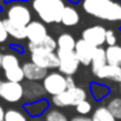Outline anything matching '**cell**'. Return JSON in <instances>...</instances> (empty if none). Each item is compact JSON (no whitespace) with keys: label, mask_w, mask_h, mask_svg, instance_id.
Masks as SVG:
<instances>
[{"label":"cell","mask_w":121,"mask_h":121,"mask_svg":"<svg viewBox=\"0 0 121 121\" xmlns=\"http://www.w3.org/2000/svg\"><path fill=\"white\" fill-rule=\"evenodd\" d=\"M22 69H24V73H25V79L31 82L43 81L46 78V76L48 74L47 69L40 68V66L35 65L31 61H26V63L22 64Z\"/></svg>","instance_id":"obj_14"},{"label":"cell","mask_w":121,"mask_h":121,"mask_svg":"<svg viewBox=\"0 0 121 121\" xmlns=\"http://www.w3.org/2000/svg\"><path fill=\"white\" fill-rule=\"evenodd\" d=\"M107 108L115 116L116 120H121V96H116L108 102Z\"/></svg>","instance_id":"obj_28"},{"label":"cell","mask_w":121,"mask_h":121,"mask_svg":"<svg viewBox=\"0 0 121 121\" xmlns=\"http://www.w3.org/2000/svg\"><path fill=\"white\" fill-rule=\"evenodd\" d=\"M117 35L112 29H107V35H105V44L107 47H112V46H117Z\"/></svg>","instance_id":"obj_30"},{"label":"cell","mask_w":121,"mask_h":121,"mask_svg":"<svg viewBox=\"0 0 121 121\" xmlns=\"http://www.w3.org/2000/svg\"><path fill=\"white\" fill-rule=\"evenodd\" d=\"M7 20L20 26L26 27L33 21V11L24 1H12L5 12Z\"/></svg>","instance_id":"obj_3"},{"label":"cell","mask_w":121,"mask_h":121,"mask_svg":"<svg viewBox=\"0 0 121 121\" xmlns=\"http://www.w3.org/2000/svg\"><path fill=\"white\" fill-rule=\"evenodd\" d=\"M105 35H107L105 27H103L102 25H92L82 31V39L94 47L99 48L105 44Z\"/></svg>","instance_id":"obj_9"},{"label":"cell","mask_w":121,"mask_h":121,"mask_svg":"<svg viewBox=\"0 0 121 121\" xmlns=\"http://www.w3.org/2000/svg\"><path fill=\"white\" fill-rule=\"evenodd\" d=\"M30 8L44 24H61V16L66 7L65 0H30Z\"/></svg>","instance_id":"obj_2"},{"label":"cell","mask_w":121,"mask_h":121,"mask_svg":"<svg viewBox=\"0 0 121 121\" xmlns=\"http://www.w3.org/2000/svg\"><path fill=\"white\" fill-rule=\"evenodd\" d=\"M18 66H21V63H20V57L17 56V53H13V52L3 53L1 69L4 72L11 70V69H14V68H18Z\"/></svg>","instance_id":"obj_22"},{"label":"cell","mask_w":121,"mask_h":121,"mask_svg":"<svg viewBox=\"0 0 121 121\" xmlns=\"http://www.w3.org/2000/svg\"><path fill=\"white\" fill-rule=\"evenodd\" d=\"M27 117L29 116L22 111L16 109V108H9V109L5 111L4 121H29Z\"/></svg>","instance_id":"obj_27"},{"label":"cell","mask_w":121,"mask_h":121,"mask_svg":"<svg viewBox=\"0 0 121 121\" xmlns=\"http://www.w3.org/2000/svg\"><path fill=\"white\" fill-rule=\"evenodd\" d=\"M90 94L91 96L94 98V100H102L104 98H107L108 95L111 94V90L109 87H107L105 85L102 83H98V82H92L90 85Z\"/></svg>","instance_id":"obj_23"},{"label":"cell","mask_w":121,"mask_h":121,"mask_svg":"<svg viewBox=\"0 0 121 121\" xmlns=\"http://www.w3.org/2000/svg\"><path fill=\"white\" fill-rule=\"evenodd\" d=\"M74 109H76V112L78 113L79 116H85V117H86L89 113H91L92 104L86 99V100H83V102H81L78 105H76V107H74Z\"/></svg>","instance_id":"obj_29"},{"label":"cell","mask_w":121,"mask_h":121,"mask_svg":"<svg viewBox=\"0 0 121 121\" xmlns=\"http://www.w3.org/2000/svg\"><path fill=\"white\" fill-rule=\"evenodd\" d=\"M95 77L98 79H107V81L121 83V66H115L107 64L104 68H102L95 74Z\"/></svg>","instance_id":"obj_15"},{"label":"cell","mask_w":121,"mask_h":121,"mask_svg":"<svg viewBox=\"0 0 121 121\" xmlns=\"http://www.w3.org/2000/svg\"><path fill=\"white\" fill-rule=\"evenodd\" d=\"M1 60H3V53L0 52V68H1Z\"/></svg>","instance_id":"obj_35"},{"label":"cell","mask_w":121,"mask_h":121,"mask_svg":"<svg viewBox=\"0 0 121 121\" xmlns=\"http://www.w3.org/2000/svg\"><path fill=\"white\" fill-rule=\"evenodd\" d=\"M90 118L91 121H117L115 116L109 112L107 105H99L98 108H95Z\"/></svg>","instance_id":"obj_21"},{"label":"cell","mask_w":121,"mask_h":121,"mask_svg":"<svg viewBox=\"0 0 121 121\" xmlns=\"http://www.w3.org/2000/svg\"><path fill=\"white\" fill-rule=\"evenodd\" d=\"M57 53V57H59V69L57 70L60 72L61 74H64L65 77H73L74 74L77 73L78 70L79 63L78 57H77L76 52L74 51H61V50H57L56 51Z\"/></svg>","instance_id":"obj_6"},{"label":"cell","mask_w":121,"mask_h":121,"mask_svg":"<svg viewBox=\"0 0 121 121\" xmlns=\"http://www.w3.org/2000/svg\"><path fill=\"white\" fill-rule=\"evenodd\" d=\"M34 121H43V120H38V118H37V120H34Z\"/></svg>","instance_id":"obj_37"},{"label":"cell","mask_w":121,"mask_h":121,"mask_svg":"<svg viewBox=\"0 0 121 121\" xmlns=\"http://www.w3.org/2000/svg\"><path fill=\"white\" fill-rule=\"evenodd\" d=\"M48 35L50 34H48L46 24L39 20H33L26 26V39L29 40V43H34V44L40 43Z\"/></svg>","instance_id":"obj_10"},{"label":"cell","mask_w":121,"mask_h":121,"mask_svg":"<svg viewBox=\"0 0 121 121\" xmlns=\"http://www.w3.org/2000/svg\"><path fill=\"white\" fill-rule=\"evenodd\" d=\"M95 51H96V47L91 46L90 43H87L86 40L81 39L77 40V44H76V52L77 57H78L79 63L85 66H89L91 65L92 63V59H94V55H95Z\"/></svg>","instance_id":"obj_11"},{"label":"cell","mask_w":121,"mask_h":121,"mask_svg":"<svg viewBox=\"0 0 121 121\" xmlns=\"http://www.w3.org/2000/svg\"><path fill=\"white\" fill-rule=\"evenodd\" d=\"M87 92L85 89L77 86L74 89L66 90L65 92L57 95V96H52L50 103L53 105V108H65V107H76L81 102L86 100Z\"/></svg>","instance_id":"obj_4"},{"label":"cell","mask_w":121,"mask_h":121,"mask_svg":"<svg viewBox=\"0 0 121 121\" xmlns=\"http://www.w3.org/2000/svg\"><path fill=\"white\" fill-rule=\"evenodd\" d=\"M24 99L25 103H33L37 100H42L46 96V90L43 87L42 83L39 82H31V81H26L24 83Z\"/></svg>","instance_id":"obj_12"},{"label":"cell","mask_w":121,"mask_h":121,"mask_svg":"<svg viewBox=\"0 0 121 121\" xmlns=\"http://www.w3.org/2000/svg\"><path fill=\"white\" fill-rule=\"evenodd\" d=\"M27 50L30 51V53L35 52V51H48V52H56L57 51V40L52 37L48 35L46 39H43L40 43H29Z\"/></svg>","instance_id":"obj_17"},{"label":"cell","mask_w":121,"mask_h":121,"mask_svg":"<svg viewBox=\"0 0 121 121\" xmlns=\"http://www.w3.org/2000/svg\"><path fill=\"white\" fill-rule=\"evenodd\" d=\"M4 117H5V111L0 105V121H4Z\"/></svg>","instance_id":"obj_34"},{"label":"cell","mask_w":121,"mask_h":121,"mask_svg":"<svg viewBox=\"0 0 121 121\" xmlns=\"http://www.w3.org/2000/svg\"><path fill=\"white\" fill-rule=\"evenodd\" d=\"M118 89H120V95H121V83H120V87H118Z\"/></svg>","instance_id":"obj_36"},{"label":"cell","mask_w":121,"mask_h":121,"mask_svg":"<svg viewBox=\"0 0 121 121\" xmlns=\"http://www.w3.org/2000/svg\"><path fill=\"white\" fill-rule=\"evenodd\" d=\"M24 83L0 79V99L8 103H18L24 99Z\"/></svg>","instance_id":"obj_7"},{"label":"cell","mask_w":121,"mask_h":121,"mask_svg":"<svg viewBox=\"0 0 121 121\" xmlns=\"http://www.w3.org/2000/svg\"><path fill=\"white\" fill-rule=\"evenodd\" d=\"M70 121H91V118L85 117V116H74Z\"/></svg>","instance_id":"obj_33"},{"label":"cell","mask_w":121,"mask_h":121,"mask_svg":"<svg viewBox=\"0 0 121 121\" xmlns=\"http://www.w3.org/2000/svg\"><path fill=\"white\" fill-rule=\"evenodd\" d=\"M107 64H108V61H107L105 48H103V47L96 48L95 55H94V59H92V63H91V72H92V74L95 76V74H96L102 68H104Z\"/></svg>","instance_id":"obj_19"},{"label":"cell","mask_w":121,"mask_h":121,"mask_svg":"<svg viewBox=\"0 0 121 121\" xmlns=\"http://www.w3.org/2000/svg\"><path fill=\"white\" fill-rule=\"evenodd\" d=\"M81 7L94 18L121 25V0H81Z\"/></svg>","instance_id":"obj_1"},{"label":"cell","mask_w":121,"mask_h":121,"mask_svg":"<svg viewBox=\"0 0 121 121\" xmlns=\"http://www.w3.org/2000/svg\"><path fill=\"white\" fill-rule=\"evenodd\" d=\"M66 86H68V90H70V89H74V87H77V85H76V81H74V78L73 77H66Z\"/></svg>","instance_id":"obj_32"},{"label":"cell","mask_w":121,"mask_h":121,"mask_svg":"<svg viewBox=\"0 0 121 121\" xmlns=\"http://www.w3.org/2000/svg\"><path fill=\"white\" fill-rule=\"evenodd\" d=\"M43 121H69L65 113H63L59 108H50L43 116Z\"/></svg>","instance_id":"obj_26"},{"label":"cell","mask_w":121,"mask_h":121,"mask_svg":"<svg viewBox=\"0 0 121 121\" xmlns=\"http://www.w3.org/2000/svg\"><path fill=\"white\" fill-rule=\"evenodd\" d=\"M30 61L43 69H59V57L56 52L48 51H35L30 53Z\"/></svg>","instance_id":"obj_8"},{"label":"cell","mask_w":121,"mask_h":121,"mask_svg":"<svg viewBox=\"0 0 121 121\" xmlns=\"http://www.w3.org/2000/svg\"><path fill=\"white\" fill-rule=\"evenodd\" d=\"M120 42H121V38H120Z\"/></svg>","instance_id":"obj_38"},{"label":"cell","mask_w":121,"mask_h":121,"mask_svg":"<svg viewBox=\"0 0 121 121\" xmlns=\"http://www.w3.org/2000/svg\"><path fill=\"white\" fill-rule=\"evenodd\" d=\"M107 53V61L109 65L121 66V46H112L105 48Z\"/></svg>","instance_id":"obj_24"},{"label":"cell","mask_w":121,"mask_h":121,"mask_svg":"<svg viewBox=\"0 0 121 121\" xmlns=\"http://www.w3.org/2000/svg\"><path fill=\"white\" fill-rule=\"evenodd\" d=\"M50 102L47 99H42V100H37V102H33V103H25L22 105L24 108V112L26 113L29 117L33 118H39L40 116H44V113L50 109Z\"/></svg>","instance_id":"obj_13"},{"label":"cell","mask_w":121,"mask_h":121,"mask_svg":"<svg viewBox=\"0 0 121 121\" xmlns=\"http://www.w3.org/2000/svg\"><path fill=\"white\" fill-rule=\"evenodd\" d=\"M4 77H5L7 81L16 82V83H22L25 81V73H24V69H22V65L18 66V68L4 72Z\"/></svg>","instance_id":"obj_25"},{"label":"cell","mask_w":121,"mask_h":121,"mask_svg":"<svg viewBox=\"0 0 121 121\" xmlns=\"http://www.w3.org/2000/svg\"><path fill=\"white\" fill-rule=\"evenodd\" d=\"M57 50L61 51H74L76 50L77 40L70 33H61L57 37Z\"/></svg>","instance_id":"obj_20"},{"label":"cell","mask_w":121,"mask_h":121,"mask_svg":"<svg viewBox=\"0 0 121 121\" xmlns=\"http://www.w3.org/2000/svg\"><path fill=\"white\" fill-rule=\"evenodd\" d=\"M8 33L5 30V26L3 24V20H0V43H4L7 39H8Z\"/></svg>","instance_id":"obj_31"},{"label":"cell","mask_w":121,"mask_h":121,"mask_svg":"<svg viewBox=\"0 0 121 121\" xmlns=\"http://www.w3.org/2000/svg\"><path fill=\"white\" fill-rule=\"evenodd\" d=\"M81 16H79V12L74 8L70 4H66L65 9L63 12V16H61V24L65 27H72L78 25Z\"/></svg>","instance_id":"obj_16"},{"label":"cell","mask_w":121,"mask_h":121,"mask_svg":"<svg viewBox=\"0 0 121 121\" xmlns=\"http://www.w3.org/2000/svg\"><path fill=\"white\" fill-rule=\"evenodd\" d=\"M42 85L44 87L46 92L52 96H57V95L63 94L68 90L66 86V77L61 74L60 72H51L46 76V78L42 81Z\"/></svg>","instance_id":"obj_5"},{"label":"cell","mask_w":121,"mask_h":121,"mask_svg":"<svg viewBox=\"0 0 121 121\" xmlns=\"http://www.w3.org/2000/svg\"><path fill=\"white\" fill-rule=\"evenodd\" d=\"M3 24H4V26H5V30H7V33H8L9 37H12L16 40L26 39V27L13 24V22H11L7 18L3 20Z\"/></svg>","instance_id":"obj_18"}]
</instances>
